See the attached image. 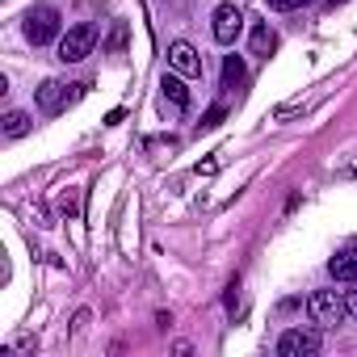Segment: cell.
Listing matches in <instances>:
<instances>
[{"mask_svg": "<svg viewBox=\"0 0 357 357\" xmlns=\"http://www.w3.org/2000/svg\"><path fill=\"white\" fill-rule=\"evenodd\" d=\"M26 38H30L34 47H47V43L63 38V17H59V9L34 5V9L26 13Z\"/></svg>", "mask_w": 357, "mask_h": 357, "instance_id": "obj_1", "label": "cell"}, {"mask_svg": "<svg viewBox=\"0 0 357 357\" xmlns=\"http://www.w3.org/2000/svg\"><path fill=\"white\" fill-rule=\"evenodd\" d=\"M93 47H97V26L93 22H80V26H72L59 38V59L63 63H80L84 55H93Z\"/></svg>", "mask_w": 357, "mask_h": 357, "instance_id": "obj_2", "label": "cell"}, {"mask_svg": "<svg viewBox=\"0 0 357 357\" xmlns=\"http://www.w3.org/2000/svg\"><path fill=\"white\" fill-rule=\"evenodd\" d=\"M307 311H311V319H315V324L332 328V324H340V319H344L349 303H344L336 290H315V294H311V303H307Z\"/></svg>", "mask_w": 357, "mask_h": 357, "instance_id": "obj_3", "label": "cell"}, {"mask_svg": "<svg viewBox=\"0 0 357 357\" xmlns=\"http://www.w3.org/2000/svg\"><path fill=\"white\" fill-rule=\"evenodd\" d=\"M240 30H244V13H240V5H219V9L211 13V34H215V43L231 47V43L240 38Z\"/></svg>", "mask_w": 357, "mask_h": 357, "instance_id": "obj_4", "label": "cell"}, {"mask_svg": "<svg viewBox=\"0 0 357 357\" xmlns=\"http://www.w3.org/2000/svg\"><path fill=\"white\" fill-rule=\"evenodd\" d=\"M278 353L282 357H311V353H319V332H311V328H286L282 340H278Z\"/></svg>", "mask_w": 357, "mask_h": 357, "instance_id": "obj_5", "label": "cell"}, {"mask_svg": "<svg viewBox=\"0 0 357 357\" xmlns=\"http://www.w3.org/2000/svg\"><path fill=\"white\" fill-rule=\"evenodd\" d=\"M168 68L181 72V76H198V72H202V55H198L190 43H172V47H168Z\"/></svg>", "mask_w": 357, "mask_h": 357, "instance_id": "obj_6", "label": "cell"}, {"mask_svg": "<svg viewBox=\"0 0 357 357\" xmlns=\"http://www.w3.org/2000/svg\"><path fill=\"white\" fill-rule=\"evenodd\" d=\"M68 89H72V84H63V80H43V84H38V105H43L47 114H59V109L72 101Z\"/></svg>", "mask_w": 357, "mask_h": 357, "instance_id": "obj_7", "label": "cell"}, {"mask_svg": "<svg viewBox=\"0 0 357 357\" xmlns=\"http://www.w3.org/2000/svg\"><path fill=\"white\" fill-rule=\"evenodd\" d=\"M328 273H332L336 282H357V248L336 252V257L328 261Z\"/></svg>", "mask_w": 357, "mask_h": 357, "instance_id": "obj_8", "label": "cell"}, {"mask_svg": "<svg viewBox=\"0 0 357 357\" xmlns=\"http://www.w3.org/2000/svg\"><path fill=\"white\" fill-rule=\"evenodd\" d=\"M160 89H164V97L176 105V109H185L190 105V89H185V80H181V72H164V80H160Z\"/></svg>", "mask_w": 357, "mask_h": 357, "instance_id": "obj_9", "label": "cell"}, {"mask_svg": "<svg viewBox=\"0 0 357 357\" xmlns=\"http://www.w3.org/2000/svg\"><path fill=\"white\" fill-rule=\"evenodd\" d=\"M273 51H278V34L269 30V22H257V26H252V55L269 59Z\"/></svg>", "mask_w": 357, "mask_h": 357, "instance_id": "obj_10", "label": "cell"}, {"mask_svg": "<svg viewBox=\"0 0 357 357\" xmlns=\"http://www.w3.org/2000/svg\"><path fill=\"white\" fill-rule=\"evenodd\" d=\"M244 76H248L244 59H240V55H227V59H223V84L236 89V84H244Z\"/></svg>", "mask_w": 357, "mask_h": 357, "instance_id": "obj_11", "label": "cell"}, {"mask_svg": "<svg viewBox=\"0 0 357 357\" xmlns=\"http://www.w3.org/2000/svg\"><path fill=\"white\" fill-rule=\"evenodd\" d=\"M5 135H9V139H22V135H30V114H22V109L5 114Z\"/></svg>", "mask_w": 357, "mask_h": 357, "instance_id": "obj_12", "label": "cell"}, {"mask_svg": "<svg viewBox=\"0 0 357 357\" xmlns=\"http://www.w3.org/2000/svg\"><path fill=\"white\" fill-rule=\"evenodd\" d=\"M126 38H130V26H126V22H114V30H109V38H105V51L122 55V51H126Z\"/></svg>", "mask_w": 357, "mask_h": 357, "instance_id": "obj_13", "label": "cell"}, {"mask_svg": "<svg viewBox=\"0 0 357 357\" xmlns=\"http://www.w3.org/2000/svg\"><path fill=\"white\" fill-rule=\"evenodd\" d=\"M59 211H63V215H80V194H76V190H63V194H59Z\"/></svg>", "mask_w": 357, "mask_h": 357, "instance_id": "obj_14", "label": "cell"}, {"mask_svg": "<svg viewBox=\"0 0 357 357\" xmlns=\"http://www.w3.org/2000/svg\"><path fill=\"white\" fill-rule=\"evenodd\" d=\"M265 5H269L273 13H294V9H303V5H311V0H265Z\"/></svg>", "mask_w": 357, "mask_h": 357, "instance_id": "obj_15", "label": "cell"}, {"mask_svg": "<svg viewBox=\"0 0 357 357\" xmlns=\"http://www.w3.org/2000/svg\"><path fill=\"white\" fill-rule=\"evenodd\" d=\"M298 109H303L298 101H290V105H278V109H273V122H286V118H290V114H298Z\"/></svg>", "mask_w": 357, "mask_h": 357, "instance_id": "obj_16", "label": "cell"}, {"mask_svg": "<svg viewBox=\"0 0 357 357\" xmlns=\"http://www.w3.org/2000/svg\"><path fill=\"white\" fill-rule=\"evenodd\" d=\"M219 122H223V105H215V109L202 118V130H211V126H219Z\"/></svg>", "mask_w": 357, "mask_h": 357, "instance_id": "obj_17", "label": "cell"}, {"mask_svg": "<svg viewBox=\"0 0 357 357\" xmlns=\"http://www.w3.org/2000/svg\"><path fill=\"white\" fill-rule=\"evenodd\" d=\"M344 303H349V315H357V290H353V294H349Z\"/></svg>", "mask_w": 357, "mask_h": 357, "instance_id": "obj_18", "label": "cell"}, {"mask_svg": "<svg viewBox=\"0 0 357 357\" xmlns=\"http://www.w3.org/2000/svg\"><path fill=\"white\" fill-rule=\"evenodd\" d=\"M328 5H344V0H328Z\"/></svg>", "mask_w": 357, "mask_h": 357, "instance_id": "obj_19", "label": "cell"}]
</instances>
